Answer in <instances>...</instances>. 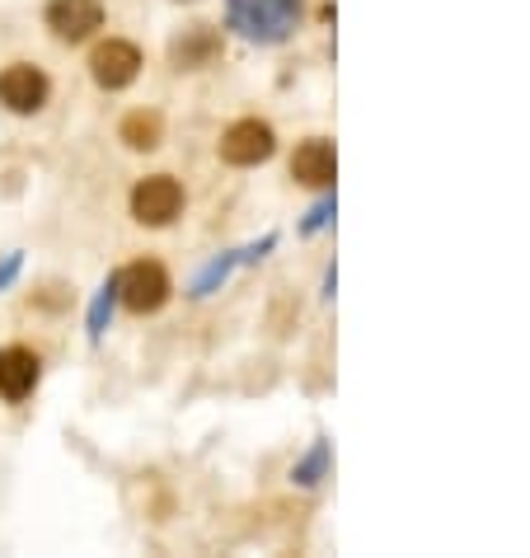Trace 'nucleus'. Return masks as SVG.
Segmentation results:
<instances>
[{
	"instance_id": "obj_1",
	"label": "nucleus",
	"mask_w": 530,
	"mask_h": 558,
	"mask_svg": "<svg viewBox=\"0 0 530 558\" xmlns=\"http://www.w3.org/2000/svg\"><path fill=\"white\" fill-rule=\"evenodd\" d=\"M226 24L249 43H287L301 24V0H226Z\"/></svg>"
},
{
	"instance_id": "obj_2",
	"label": "nucleus",
	"mask_w": 530,
	"mask_h": 558,
	"mask_svg": "<svg viewBox=\"0 0 530 558\" xmlns=\"http://www.w3.org/2000/svg\"><path fill=\"white\" fill-rule=\"evenodd\" d=\"M169 291H174V282H169V272L155 258H142V263H132V268L118 272V301L128 305L132 315H155V310H165Z\"/></svg>"
},
{
	"instance_id": "obj_3",
	"label": "nucleus",
	"mask_w": 530,
	"mask_h": 558,
	"mask_svg": "<svg viewBox=\"0 0 530 558\" xmlns=\"http://www.w3.org/2000/svg\"><path fill=\"white\" fill-rule=\"evenodd\" d=\"M48 95H52V81L34 61H10V66L0 71V108H10V113L34 118L48 108Z\"/></svg>"
},
{
	"instance_id": "obj_4",
	"label": "nucleus",
	"mask_w": 530,
	"mask_h": 558,
	"mask_svg": "<svg viewBox=\"0 0 530 558\" xmlns=\"http://www.w3.org/2000/svg\"><path fill=\"white\" fill-rule=\"evenodd\" d=\"M179 211H183V183L174 174H150L132 189V216L150 230L179 221Z\"/></svg>"
},
{
	"instance_id": "obj_5",
	"label": "nucleus",
	"mask_w": 530,
	"mask_h": 558,
	"mask_svg": "<svg viewBox=\"0 0 530 558\" xmlns=\"http://www.w3.org/2000/svg\"><path fill=\"white\" fill-rule=\"evenodd\" d=\"M273 150H277V132L263 118L230 122L226 136H221V160L236 165V169H254L263 160H273Z\"/></svg>"
},
{
	"instance_id": "obj_6",
	"label": "nucleus",
	"mask_w": 530,
	"mask_h": 558,
	"mask_svg": "<svg viewBox=\"0 0 530 558\" xmlns=\"http://www.w3.org/2000/svg\"><path fill=\"white\" fill-rule=\"evenodd\" d=\"M142 48L136 43H128V38H108V43H99L95 52H89V75H95V85L99 89H128L136 75H142Z\"/></svg>"
},
{
	"instance_id": "obj_7",
	"label": "nucleus",
	"mask_w": 530,
	"mask_h": 558,
	"mask_svg": "<svg viewBox=\"0 0 530 558\" xmlns=\"http://www.w3.org/2000/svg\"><path fill=\"white\" fill-rule=\"evenodd\" d=\"M43 20L61 43H85L104 28V0H48Z\"/></svg>"
},
{
	"instance_id": "obj_8",
	"label": "nucleus",
	"mask_w": 530,
	"mask_h": 558,
	"mask_svg": "<svg viewBox=\"0 0 530 558\" xmlns=\"http://www.w3.org/2000/svg\"><path fill=\"white\" fill-rule=\"evenodd\" d=\"M43 380V356L34 348H5L0 352V399L5 404H24Z\"/></svg>"
},
{
	"instance_id": "obj_9",
	"label": "nucleus",
	"mask_w": 530,
	"mask_h": 558,
	"mask_svg": "<svg viewBox=\"0 0 530 558\" xmlns=\"http://www.w3.org/2000/svg\"><path fill=\"white\" fill-rule=\"evenodd\" d=\"M338 174V155H334V142H324V136H310V142L296 146L291 155V179L305 183V189H329Z\"/></svg>"
},
{
	"instance_id": "obj_10",
	"label": "nucleus",
	"mask_w": 530,
	"mask_h": 558,
	"mask_svg": "<svg viewBox=\"0 0 530 558\" xmlns=\"http://www.w3.org/2000/svg\"><path fill=\"white\" fill-rule=\"evenodd\" d=\"M221 57V34L207 24H193L183 28V34L169 43V61H174L179 71H197V66H212V61Z\"/></svg>"
},
{
	"instance_id": "obj_11",
	"label": "nucleus",
	"mask_w": 530,
	"mask_h": 558,
	"mask_svg": "<svg viewBox=\"0 0 530 558\" xmlns=\"http://www.w3.org/2000/svg\"><path fill=\"white\" fill-rule=\"evenodd\" d=\"M118 136H122V142H128L132 150H155V146H160V136H165V118L150 113V108H136V113L122 118Z\"/></svg>"
},
{
	"instance_id": "obj_12",
	"label": "nucleus",
	"mask_w": 530,
	"mask_h": 558,
	"mask_svg": "<svg viewBox=\"0 0 530 558\" xmlns=\"http://www.w3.org/2000/svg\"><path fill=\"white\" fill-rule=\"evenodd\" d=\"M113 305H118V272L108 277V282L95 291V301H89V315H85L89 343H104V333H108V319H113Z\"/></svg>"
},
{
	"instance_id": "obj_13",
	"label": "nucleus",
	"mask_w": 530,
	"mask_h": 558,
	"mask_svg": "<svg viewBox=\"0 0 530 558\" xmlns=\"http://www.w3.org/2000/svg\"><path fill=\"white\" fill-rule=\"evenodd\" d=\"M236 263H240V250L226 254V258H216V263H207V268L197 272V282H193V296H212V291L221 287L230 272H236Z\"/></svg>"
},
{
	"instance_id": "obj_14",
	"label": "nucleus",
	"mask_w": 530,
	"mask_h": 558,
	"mask_svg": "<svg viewBox=\"0 0 530 558\" xmlns=\"http://www.w3.org/2000/svg\"><path fill=\"white\" fill-rule=\"evenodd\" d=\"M324 470H329V441H315V451H310L301 464H296L291 478L310 488V484H320V478H324Z\"/></svg>"
},
{
	"instance_id": "obj_15",
	"label": "nucleus",
	"mask_w": 530,
	"mask_h": 558,
	"mask_svg": "<svg viewBox=\"0 0 530 558\" xmlns=\"http://www.w3.org/2000/svg\"><path fill=\"white\" fill-rule=\"evenodd\" d=\"M20 268H24V254H20V250L0 258V291H5V287L14 282V277H20Z\"/></svg>"
},
{
	"instance_id": "obj_16",
	"label": "nucleus",
	"mask_w": 530,
	"mask_h": 558,
	"mask_svg": "<svg viewBox=\"0 0 530 558\" xmlns=\"http://www.w3.org/2000/svg\"><path fill=\"white\" fill-rule=\"evenodd\" d=\"M329 216H334V203H320L315 211H310V216H305L301 235H315V230H320V226H329Z\"/></svg>"
}]
</instances>
